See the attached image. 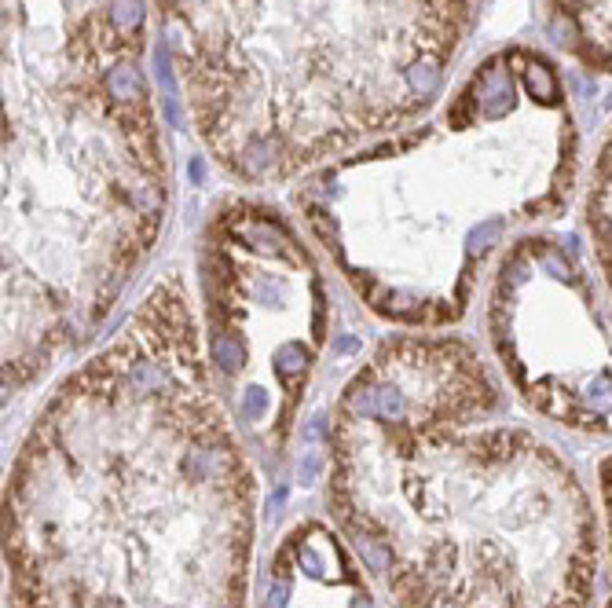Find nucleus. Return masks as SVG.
<instances>
[{"mask_svg":"<svg viewBox=\"0 0 612 608\" xmlns=\"http://www.w3.org/2000/svg\"><path fill=\"white\" fill-rule=\"evenodd\" d=\"M140 51V0H5V396L92 345L158 250Z\"/></svg>","mask_w":612,"mask_h":608,"instance_id":"1","label":"nucleus"},{"mask_svg":"<svg viewBox=\"0 0 612 608\" xmlns=\"http://www.w3.org/2000/svg\"><path fill=\"white\" fill-rule=\"evenodd\" d=\"M216 161L279 180L425 106L473 0H161Z\"/></svg>","mask_w":612,"mask_h":608,"instance_id":"2","label":"nucleus"},{"mask_svg":"<svg viewBox=\"0 0 612 608\" xmlns=\"http://www.w3.org/2000/svg\"><path fill=\"white\" fill-rule=\"evenodd\" d=\"M202 294L209 367L232 381L250 370L257 341H271L275 377L294 404L326 341V286L301 242L257 209L224 213L209 228Z\"/></svg>","mask_w":612,"mask_h":608,"instance_id":"3","label":"nucleus"},{"mask_svg":"<svg viewBox=\"0 0 612 608\" xmlns=\"http://www.w3.org/2000/svg\"><path fill=\"white\" fill-rule=\"evenodd\" d=\"M287 583H275V586H268V601H264V608H283L287 604Z\"/></svg>","mask_w":612,"mask_h":608,"instance_id":"4","label":"nucleus"},{"mask_svg":"<svg viewBox=\"0 0 612 608\" xmlns=\"http://www.w3.org/2000/svg\"><path fill=\"white\" fill-rule=\"evenodd\" d=\"M319 466H323V458H319V451H312V455L305 458V466H301V484H312L315 473H319Z\"/></svg>","mask_w":612,"mask_h":608,"instance_id":"5","label":"nucleus"}]
</instances>
